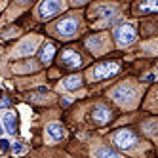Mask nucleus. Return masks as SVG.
Instances as JSON below:
<instances>
[{"label":"nucleus","mask_w":158,"mask_h":158,"mask_svg":"<svg viewBox=\"0 0 158 158\" xmlns=\"http://www.w3.org/2000/svg\"><path fill=\"white\" fill-rule=\"evenodd\" d=\"M110 97L114 99L118 105H126V107H130V105H133L135 97H137V89H135L130 82H124V84H120V86H116L114 89H112Z\"/></svg>","instance_id":"1"},{"label":"nucleus","mask_w":158,"mask_h":158,"mask_svg":"<svg viewBox=\"0 0 158 158\" xmlns=\"http://www.w3.org/2000/svg\"><path fill=\"white\" fill-rule=\"evenodd\" d=\"M112 141L118 149H124V151H131L135 145L139 143L137 139V133H133L130 128H122V130H116L114 135H112Z\"/></svg>","instance_id":"2"},{"label":"nucleus","mask_w":158,"mask_h":158,"mask_svg":"<svg viewBox=\"0 0 158 158\" xmlns=\"http://www.w3.org/2000/svg\"><path fill=\"white\" fill-rule=\"evenodd\" d=\"M118 71H120V65H118V63H114V61H107V63L97 65L95 69L92 71V74H89V78H92L94 82H99V80H105V78L114 76Z\"/></svg>","instance_id":"3"},{"label":"nucleus","mask_w":158,"mask_h":158,"mask_svg":"<svg viewBox=\"0 0 158 158\" xmlns=\"http://www.w3.org/2000/svg\"><path fill=\"white\" fill-rule=\"evenodd\" d=\"M63 8H65L63 0H42L38 4V15L40 19H50L53 15H57Z\"/></svg>","instance_id":"4"},{"label":"nucleus","mask_w":158,"mask_h":158,"mask_svg":"<svg viewBox=\"0 0 158 158\" xmlns=\"http://www.w3.org/2000/svg\"><path fill=\"white\" fill-rule=\"evenodd\" d=\"M78 25H80V21H78L76 15H67V17H63L61 21H57L55 31H57L61 36H73V35H76Z\"/></svg>","instance_id":"5"},{"label":"nucleus","mask_w":158,"mask_h":158,"mask_svg":"<svg viewBox=\"0 0 158 158\" xmlns=\"http://www.w3.org/2000/svg\"><path fill=\"white\" fill-rule=\"evenodd\" d=\"M114 40L118 46H130V44L135 40V29L128 23H124L120 27H116L114 31Z\"/></svg>","instance_id":"6"},{"label":"nucleus","mask_w":158,"mask_h":158,"mask_svg":"<svg viewBox=\"0 0 158 158\" xmlns=\"http://www.w3.org/2000/svg\"><path fill=\"white\" fill-rule=\"evenodd\" d=\"M61 63L67 69H76L82 65V57L76 50H63L61 52Z\"/></svg>","instance_id":"7"},{"label":"nucleus","mask_w":158,"mask_h":158,"mask_svg":"<svg viewBox=\"0 0 158 158\" xmlns=\"http://www.w3.org/2000/svg\"><path fill=\"white\" fill-rule=\"evenodd\" d=\"M92 120L95 124H99V126H103V124H107L110 120V109L103 103H97L92 110Z\"/></svg>","instance_id":"8"},{"label":"nucleus","mask_w":158,"mask_h":158,"mask_svg":"<svg viewBox=\"0 0 158 158\" xmlns=\"http://www.w3.org/2000/svg\"><path fill=\"white\" fill-rule=\"evenodd\" d=\"M46 133H48V137L52 141H61L65 137V128L61 126V124H57V122H52V124L46 126Z\"/></svg>","instance_id":"9"},{"label":"nucleus","mask_w":158,"mask_h":158,"mask_svg":"<svg viewBox=\"0 0 158 158\" xmlns=\"http://www.w3.org/2000/svg\"><path fill=\"white\" fill-rule=\"evenodd\" d=\"M35 50H36V42L29 38V40H23V42H21L19 46L15 48V53H17V55H31Z\"/></svg>","instance_id":"10"},{"label":"nucleus","mask_w":158,"mask_h":158,"mask_svg":"<svg viewBox=\"0 0 158 158\" xmlns=\"http://www.w3.org/2000/svg\"><path fill=\"white\" fill-rule=\"evenodd\" d=\"M2 122H4V128H6V131H8L10 135H15V133H17V120H15V114H12V112H6L4 118H2Z\"/></svg>","instance_id":"11"},{"label":"nucleus","mask_w":158,"mask_h":158,"mask_svg":"<svg viewBox=\"0 0 158 158\" xmlns=\"http://www.w3.org/2000/svg\"><path fill=\"white\" fill-rule=\"evenodd\" d=\"M53 53H55V46H53L52 42H46V44L42 46L38 57H40V61H42V63H50V61L53 59Z\"/></svg>","instance_id":"12"},{"label":"nucleus","mask_w":158,"mask_h":158,"mask_svg":"<svg viewBox=\"0 0 158 158\" xmlns=\"http://www.w3.org/2000/svg\"><path fill=\"white\" fill-rule=\"evenodd\" d=\"M82 86V76L80 74H73V76H67L63 80V88L65 89H71V92H74V89H78Z\"/></svg>","instance_id":"13"},{"label":"nucleus","mask_w":158,"mask_h":158,"mask_svg":"<svg viewBox=\"0 0 158 158\" xmlns=\"http://www.w3.org/2000/svg\"><path fill=\"white\" fill-rule=\"evenodd\" d=\"M139 14H149V12H158V0H141L137 4Z\"/></svg>","instance_id":"14"},{"label":"nucleus","mask_w":158,"mask_h":158,"mask_svg":"<svg viewBox=\"0 0 158 158\" xmlns=\"http://www.w3.org/2000/svg\"><path fill=\"white\" fill-rule=\"evenodd\" d=\"M116 14V6H97L94 10V15L97 17H112Z\"/></svg>","instance_id":"15"},{"label":"nucleus","mask_w":158,"mask_h":158,"mask_svg":"<svg viewBox=\"0 0 158 158\" xmlns=\"http://www.w3.org/2000/svg\"><path fill=\"white\" fill-rule=\"evenodd\" d=\"M94 158H122L116 151L109 149V147H99V149L95 151V156Z\"/></svg>","instance_id":"16"},{"label":"nucleus","mask_w":158,"mask_h":158,"mask_svg":"<svg viewBox=\"0 0 158 158\" xmlns=\"http://www.w3.org/2000/svg\"><path fill=\"white\" fill-rule=\"evenodd\" d=\"M143 130H145V133H149V135H156L158 133V124L152 122V120H149V122L143 124Z\"/></svg>","instance_id":"17"},{"label":"nucleus","mask_w":158,"mask_h":158,"mask_svg":"<svg viewBox=\"0 0 158 158\" xmlns=\"http://www.w3.org/2000/svg\"><path fill=\"white\" fill-rule=\"evenodd\" d=\"M99 42H101V36H92V38H88L86 46H88L89 50H95V48L99 46Z\"/></svg>","instance_id":"18"},{"label":"nucleus","mask_w":158,"mask_h":158,"mask_svg":"<svg viewBox=\"0 0 158 158\" xmlns=\"http://www.w3.org/2000/svg\"><path fill=\"white\" fill-rule=\"evenodd\" d=\"M23 151L25 149H23V145H21V143H14L12 145V152L14 154H23Z\"/></svg>","instance_id":"19"},{"label":"nucleus","mask_w":158,"mask_h":158,"mask_svg":"<svg viewBox=\"0 0 158 158\" xmlns=\"http://www.w3.org/2000/svg\"><path fill=\"white\" fill-rule=\"evenodd\" d=\"M0 105H2V109H6V107L10 105V99H8V95H4V97H2V103H0Z\"/></svg>","instance_id":"20"},{"label":"nucleus","mask_w":158,"mask_h":158,"mask_svg":"<svg viewBox=\"0 0 158 158\" xmlns=\"http://www.w3.org/2000/svg\"><path fill=\"white\" fill-rule=\"evenodd\" d=\"M145 80H147V82H154V80H156V74H149Z\"/></svg>","instance_id":"21"},{"label":"nucleus","mask_w":158,"mask_h":158,"mask_svg":"<svg viewBox=\"0 0 158 158\" xmlns=\"http://www.w3.org/2000/svg\"><path fill=\"white\" fill-rule=\"evenodd\" d=\"M8 147H10V143L6 139H2V151H8Z\"/></svg>","instance_id":"22"},{"label":"nucleus","mask_w":158,"mask_h":158,"mask_svg":"<svg viewBox=\"0 0 158 158\" xmlns=\"http://www.w3.org/2000/svg\"><path fill=\"white\" fill-rule=\"evenodd\" d=\"M84 2H86V0H73L74 6H80V4H84Z\"/></svg>","instance_id":"23"},{"label":"nucleus","mask_w":158,"mask_h":158,"mask_svg":"<svg viewBox=\"0 0 158 158\" xmlns=\"http://www.w3.org/2000/svg\"><path fill=\"white\" fill-rule=\"evenodd\" d=\"M63 105H65V107H69V105H71V101L67 99V97H63Z\"/></svg>","instance_id":"24"},{"label":"nucleus","mask_w":158,"mask_h":158,"mask_svg":"<svg viewBox=\"0 0 158 158\" xmlns=\"http://www.w3.org/2000/svg\"><path fill=\"white\" fill-rule=\"evenodd\" d=\"M17 2H21V4H27V2H31V0H17Z\"/></svg>","instance_id":"25"}]
</instances>
